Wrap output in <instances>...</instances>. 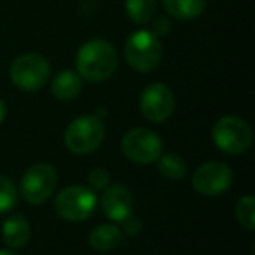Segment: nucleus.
I'll use <instances>...</instances> for the list:
<instances>
[{
	"instance_id": "obj_15",
	"label": "nucleus",
	"mask_w": 255,
	"mask_h": 255,
	"mask_svg": "<svg viewBox=\"0 0 255 255\" xmlns=\"http://www.w3.org/2000/svg\"><path fill=\"white\" fill-rule=\"evenodd\" d=\"M123 241V234L116 226L103 224L89 233V245L98 252H109Z\"/></svg>"
},
{
	"instance_id": "obj_19",
	"label": "nucleus",
	"mask_w": 255,
	"mask_h": 255,
	"mask_svg": "<svg viewBox=\"0 0 255 255\" xmlns=\"http://www.w3.org/2000/svg\"><path fill=\"white\" fill-rule=\"evenodd\" d=\"M16 201H18L16 185L12 184L7 177H2V175H0V213L12 210Z\"/></svg>"
},
{
	"instance_id": "obj_23",
	"label": "nucleus",
	"mask_w": 255,
	"mask_h": 255,
	"mask_svg": "<svg viewBox=\"0 0 255 255\" xmlns=\"http://www.w3.org/2000/svg\"><path fill=\"white\" fill-rule=\"evenodd\" d=\"M0 255H16V254L11 250H0Z\"/></svg>"
},
{
	"instance_id": "obj_4",
	"label": "nucleus",
	"mask_w": 255,
	"mask_h": 255,
	"mask_svg": "<svg viewBox=\"0 0 255 255\" xmlns=\"http://www.w3.org/2000/svg\"><path fill=\"white\" fill-rule=\"evenodd\" d=\"M213 142L222 152L238 156L252 145V129L247 121L236 116H226L213 126Z\"/></svg>"
},
{
	"instance_id": "obj_9",
	"label": "nucleus",
	"mask_w": 255,
	"mask_h": 255,
	"mask_svg": "<svg viewBox=\"0 0 255 255\" xmlns=\"http://www.w3.org/2000/svg\"><path fill=\"white\" fill-rule=\"evenodd\" d=\"M233 184L231 168L219 161L205 163L192 175V187L203 196H219Z\"/></svg>"
},
{
	"instance_id": "obj_16",
	"label": "nucleus",
	"mask_w": 255,
	"mask_h": 255,
	"mask_svg": "<svg viewBox=\"0 0 255 255\" xmlns=\"http://www.w3.org/2000/svg\"><path fill=\"white\" fill-rule=\"evenodd\" d=\"M156 0H126L128 16L138 25H147L156 16Z\"/></svg>"
},
{
	"instance_id": "obj_21",
	"label": "nucleus",
	"mask_w": 255,
	"mask_h": 255,
	"mask_svg": "<svg viewBox=\"0 0 255 255\" xmlns=\"http://www.w3.org/2000/svg\"><path fill=\"white\" fill-rule=\"evenodd\" d=\"M156 23H157V25H161V26H156V32H157V33H161V35H166L168 30H170V25L166 23V19H164V18H159Z\"/></svg>"
},
{
	"instance_id": "obj_11",
	"label": "nucleus",
	"mask_w": 255,
	"mask_h": 255,
	"mask_svg": "<svg viewBox=\"0 0 255 255\" xmlns=\"http://www.w3.org/2000/svg\"><path fill=\"white\" fill-rule=\"evenodd\" d=\"M103 213L114 222H124L133 213V196L124 185H112L103 189Z\"/></svg>"
},
{
	"instance_id": "obj_20",
	"label": "nucleus",
	"mask_w": 255,
	"mask_h": 255,
	"mask_svg": "<svg viewBox=\"0 0 255 255\" xmlns=\"http://www.w3.org/2000/svg\"><path fill=\"white\" fill-rule=\"evenodd\" d=\"M109 182H110V175L103 168H95L88 177V184L91 191H103L105 187H109Z\"/></svg>"
},
{
	"instance_id": "obj_12",
	"label": "nucleus",
	"mask_w": 255,
	"mask_h": 255,
	"mask_svg": "<svg viewBox=\"0 0 255 255\" xmlns=\"http://www.w3.org/2000/svg\"><path fill=\"white\" fill-rule=\"evenodd\" d=\"M4 243L11 248H19L30 240V224L23 215H11L2 224Z\"/></svg>"
},
{
	"instance_id": "obj_3",
	"label": "nucleus",
	"mask_w": 255,
	"mask_h": 255,
	"mask_svg": "<svg viewBox=\"0 0 255 255\" xmlns=\"http://www.w3.org/2000/svg\"><path fill=\"white\" fill-rule=\"evenodd\" d=\"M124 54H126L128 63L136 72H152L161 63L163 46L156 33L140 30L128 39Z\"/></svg>"
},
{
	"instance_id": "obj_1",
	"label": "nucleus",
	"mask_w": 255,
	"mask_h": 255,
	"mask_svg": "<svg viewBox=\"0 0 255 255\" xmlns=\"http://www.w3.org/2000/svg\"><path fill=\"white\" fill-rule=\"evenodd\" d=\"M77 74L91 82L109 79L117 68V53L112 44L107 40H89L82 44L75 58Z\"/></svg>"
},
{
	"instance_id": "obj_8",
	"label": "nucleus",
	"mask_w": 255,
	"mask_h": 255,
	"mask_svg": "<svg viewBox=\"0 0 255 255\" xmlns=\"http://www.w3.org/2000/svg\"><path fill=\"white\" fill-rule=\"evenodd\" d=\"M58 182V175L54 166L47 163L33 164L26 170L21 180V194L32 205H42L51 198Z\"/></svg>"
},
{
	"instance_id": "obj_5",
	"label": "nucleus",
	"mask_w": 255,
	"mask_h": 255,
	"mask_svg": "<svg viewBox=\"0 0 255 255\" xmlns=\"http://www.w3.org/2000/svg\"><path fill=\"white\" fill-rule=\"evenodd\" d=\"M49 75L51 65L42 54H23L11 65V81L21 91H37L46 84Z\"/></svg>"
},
{
	"instance_id": "obj_10",
	"label": "nucleus",
	"mask_w": 255,
	"mask_h": 255,
	"mask_svg": "<svg viewBox=\"0 0 255 255\" xmlns=\"http://www.w3.org/2000/svg\"><path fill=\"white\" fill-rule=\"evenodd\" d=\"M175 96L168 86L156 82L143 89L140 96V110L152 123H163L173 114Z\"/></svg>"
},
{
	"instance_id": "obj_22",
	"label": "nucleus",
	"mask_w": 255,
	"mask_h": 255,
	"mask_svg": "<svg viewBox=\"0 0 255 255\" xmlns=\"http://www.w3.org/2000/svg\"><path fill=\"white\" fill-rule=\"evenodd\" d=\"M4 117H5V103H4V100L0 98V123L4 121Z\"/></svg>"
},
{
	"instance_id": "obj_18",
	"label": "nucleus",
	"mask_w": 255,
	"mask_h": 255,
	"mask_svg": "<svg viewBox=\"0 0 255 255\" xmlns=\"http://www.w3.org/2000/svg\"><path fill=\"white\" fill-rule=\"evenodd\" d=\"M238 222L248 231H254L255 227V199L254 196H243L236 205Z\"/></svg>"
},
{
	"instance_id": "obj_6",
	"label": "nucleus",
	"mask_w": 255,
	"mask_h": 255,
	"mask_svg": "<svg viewBox=\"0 0 255 255\" xmlns=\"http://www.w3.org/2000/svg\"><path fill=\"white\" fill-rule=\"evenodd\" d=\"M58 215L70 222H82L89 219L96 208V194L84 185H70L65 187L54 201Z\"/></svg>"
},
{
	"instance_id": "obj_13",
	"label": "nucleus",
	"mask_w": 255,
	"mask_h": 255,
	"mask_svg": "<svg viewBox=\"0 0 255 255\" xmlns=\"http://www.w3.org/2000/svg\"><path fill=\"white\" fill-rule=\"evenodd\" d=\"M51 89H53V95L58 100H63V102L74 100L75 96H79L82 89V77L77 72L63 70L53 79Z\"/></svg>"
},
{
	"instance_id": "obj_2",
	"label": "nucleus",
	"mask_w": 255,
	"mask_h": 255,
	"mask_svg": "<svg viewBox=\"0 0 255 255\" xmlns=\"http://www.w3.org/2000/svg\"><path fill=\"white\" fill-rule=\"evenodd\" d=\"M105 126L96 116H81L65 129V145L74 154H89L102 145Z\"/></svg>"
},
{
	"instance_id": "obj_17",
	"label": "nucleus",
	"mask_w": 255,
	"mask_h": 255,
	"mask_svg": "<svg viewBox=\"0 0 255 255\" xmlns=\"http://www.w3.org/2000/svg\"><path fill=\"white\" fill-rule=\"evenodd\" d=\"M157 168H159V173L164 178H170V180H180L187 173V164H185V161L178 154H164V156H159Z\"/></svg>"
},
{
	"instance_id": "obj_14",
	"label": "nucleus",
	"mask_w": 255,
	"mask_h": 255,
	"mask_svg": "<svg viewBox=\"0 0 255 255\" xmlns=\"http://www.w3.org/2000/svg\"><path fill=\"white\" fill-rule=\"evenodd\" d=\"M163 4L170 16L187 21V19H194L203 14L206 0H163Z\"/></svg>"
},
{
	"instance_id": "obj_7",
	"label": "nucleus",
	"mask_w": 255,
	"mask_h": 255,
	"mask_svg": "<svg viewBox=\"0 0 255 255\" xmlns=\"http://www.w3.org/2000/svg\"><path fill=\"white\" fill-rule=\"evenodd\" d=\"M121 149H123L124 156L133 163L150 164L159 159L161 152H163V142L152 129L135 128L123 136Z\"/></svg>"
}]
</instances>
